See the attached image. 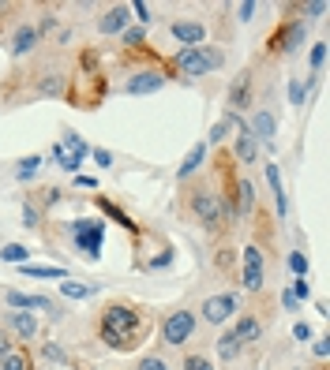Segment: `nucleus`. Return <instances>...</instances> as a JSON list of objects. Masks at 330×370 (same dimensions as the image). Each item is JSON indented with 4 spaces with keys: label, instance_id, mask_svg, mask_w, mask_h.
<instances>
[{
    "label": "nucleus",
    "instance_id": "nucleus-1",
    "mask_svg": "<svg viewBox=\"0 0 330 370\" xmlns=\"http://www.w3.org/2000/svg\"><path fill=\"white\" fill-rule=\"evenodd\" d=\"M98 337H101L105 348H113V351H135L143 340L150 337V318H147L143 307L116 299V303H109L105 311H101Z\"/></svg>",
    "mask_w": 330,
    "mask_h": 370
},
{
    "label": "nucleus",
    "instance_id": "nucleus-2",
    "mask_svg": "<svg viewBox=\"0 0 330 370\" xmlns=\"http://www.w3.org/2000/svg\"><path fill=\"white\" fill-rule=\"evenodd\" d=\"M222 64H225V53H222V49H214V45H192V49H181V53L173 56V67L181 75H192V79L218 72Z\"/></svg>",
    "mask_w": 330,
    "mask_h": 370
},
{
    "label": "nucleus",
    "instance_id": "nucleus-3",
    "mask_svg": "<svg viewBox=\"0 0 330 370\" xmlns=\"http://www.w3.org/2000/svg\"><path fill=\"white\" fill-rule=\"evenodd\" d=\"M68 232H72V243L75 251H79L83 258H90V262H98L101 258V247H105V221L98 217H79L68 225Z\"/></svg>",
    "mask_w": 330,
    "mask_h": 370
},
{
    "label": "nucleus",
    "instance_id": "nucleus-4",
    "mask_svg": "<svg viewBox=\"0 0 330 370\" xmlns=\"http://www.w3.org/2000/svg\"><path fill=\"white\" fill-rule=\"evenodd\" d=\"M188 206H192V213H196V221L207 232H218L225 225V210H222V199H218L210 187H192V199H188Z\"/></svg>",
    "mask_w": 330,
    "mask_h": 370
},
{
    "label": "nucleus",
    "instance_id": "nucleus-5",
    "mask_svg": "<svg viewBox=\"0 0 330 370\" xmlns=\"http://www.w3.org/2000/svg\"><path fill=\"white\" fill-rule=\"evenodd\" d=\"M196 325H199V318L192 314L188 307L165 314V322H162V344H165V348H184V344L196 337Z\"/></svg>",
    "mask_w": 330,
    "mask_h": 370
},
{
    "label": "nucleus",
    "instance_id": "nucleus-6",
    "mask_svg": "<svg viewBox=\"0 0 330 370\" xmlns=\"http://www.w3.org/2000/svg\"><path fill=\"white\" fill-rule=\"evenodd\" d=\"M304 34H308V23H304V19H289V23H282V27L267 38V49H270V53H297V49L304 45Z\"/></svg>",
    "mask_w": 330,
    "mask_h": 370
},
{
    "label": "nucleus",
    "instance_id": "nucleus-7",
    "mask_svg": "<svg viewBox=\"0 0 330 370\" xmlns=\"http://www.w3.org/2000/svg\"><path fill=\"white\" fill-rule=\"evenodd\" d=\"M236 311H240V296H236V292H222V296H210L199 314L207 325H225Z\"/></svg>",
    "mask_w": 330,
    "mask_h": 370
},
{
    "label": "nucleus",
    "instance_id": "nucleus-8",
    "mask_svg": "<svg viewBox=\"0 0 330 370\" xmlns=\"http://www.w3.org/2000/svg\"><path fill=\"white\" fill-rule=\"evenodd\" d=\"M4 303H8V311H41V314H49V318H61V314H56V307H53V299H45V296L4 292Z\"/></svg>",
    "mask_w": 330,
    "mask_h": 370
},
{
    "label": "nucleus",
    "instance_id": "nucleus-9",
    "mask_svg": "<svg viewBox=\"0 0 330 370\" xmlns=\"http://www.w3.org/2000/svg\"><path fill=\"white\" fill-rule=\"evenodd\" d=\"M240 285H244V292H259V288H263V251H259V247H244Z\"/></svg>",
    "mask_w": 330,
    "mask_h": 370
},
{
    "label": "nucleus",
    "instance_id": "nucleus-10",
    "mask_svg": "<svg viewBox=\"0 0 330 370\" xmlns=\"http://www.w3.org/2000/svg\"><path fill=\"white\" fill-rule=\"evenodd\" d=\"M165 86V75L154 72V67H143V72H135L128 83H124V94H132V98H143V94H158Z\"/></svg>",
    "mask_w": 330,
    "mask_h": 370
},
{
    "label": "nucleus",
    "instance_id": "nucleus-11",
    "mask_svg": "<svg viewBox=\"0 0 330 370\" xmlns=\"http://www.w3.org/2000/svg\"><path fill=\"white\" fill-rule=\"evenodd\" d=\"M4 325H8V329H15V337H19V340H38V333H41V322L34 318V311H8Z\"/></svg>",
    "mask_w": 330,
    "mask_h": 370
},
{
    "label": "nucleus",
    "instance_id": "nucleus-12",
    "mask_svg": "<svg viewBox=\"0 0 330 370\" xmlns=\"http://www.w3.org/2000/svg\"><path fill=\"white\" fill-rule=\"evenodd\" d=\"M248 131H251V139H256L259 146H274V139H278V116L270 113V109H259V113L251 116Z\"/></svg>",
    "mask_w": 330,
    "mask_h": 370
},
{
    "label": "nucleus",
    "instance_id": "nucleus-13",
    "mask_svg": "<svg viewBox=\"0 0 330 370\" xmlns=\"http://www.w3.org/2000/svg\"><path fill=\"white\" fill-rule=\"evenodd\" d=\"M128 23H132V8L128 4H113L105 15H101V23H98V34H124L128 30Z\"/></svg>",
    "mask_w": 330,
    "mask_h": 370
},
{
    "label": "nucleus",
    "instance_id": "nucleus-14",
    "mask_svg": "<svg viewBox=\"0 0 330 370\" xmlns=\"http://www.w3.org/2000/svg\"><path fill=\"white\" fill-rule=\"evenodd\" d=\"M169 30H173V38L181 41L184 49H192V45H203V41H207V27H203V23H192V19H176Z\"/></svg>",
    "mask_w": 330,
    "mask_h": 370
},
{
    "label": "nucleus",
    "instance_id": "nucleus-15",
    "mask_svg": "<svg viewBox=\"0 0 330 370\" xmlns=\"http://www.w3.org/2000/svg\"><path fill=\"white\" fill-rule=\"evenodd\" d=\"M233 157H236V161H244V165H256V157H259V142L251 139L248 124H240V127H236V139H233Z\"/></svg>",
    "mask_w": 330,
    "mask_h": 370
},
{
    "label": "nucleus",
    "instance_id": "nucleus-16",
    "mask_svg": "<svg viewBox=\"0 0 330 370\" xmlns=\"http://www.w3.org/2000/svg\"><path fill=\"white\" fill-rule=\"evenodd\" d=\"M251 105V72L236 75L229 86V113H240V109Z\"/></svg>",
    "mask_w": 330,
    "mask_h": 370
},
{
    "label": "nucleus",
    "instance_id": "nucleus-17",
    "mask_svg": "<svg viewBox=\"0 0 330 370\" xmlns=\"http://www.w3.org/2000/svg\"><path fill=\"white\" fill-rule=\"evenodd\" d=\"M229 333H233V337L240 340V344H256L259 337H263V322H259L256 314H240Z\"/></svg>",
    "mask_w": 330,
    "mask_h": 370
},
{
    "label": "nucleus",
    "instance_id": "nucleus-18",
    "mask_svg": "<svg viewBox=\"0 0 330 370\" xmlns=\"http://www.w3.org/2000/svg\"><path fill=\"white\" fill-rule=\"evenodd\" d=\"M263 172H267L270 191H274V210H278V217H285V213H289V199H285V187H282V168L270 161V165H263Z\"/></svg>",
    "mask_w": 330,
    "mask_h": 370
},
{
    "label": "nucleus",
    "instance_id": "nucleus-19",
    "mask_svg": "<svg viewBox=\"0 0 330 370\" xmlns=\"http://www.w3.org/2000/svg\"><path fill=\"white\" fill-rule=\"evenodd\" d=\"M38 41H41V30L34 27V23H27V27L15 30V38H12V53H15V56H27L30 49L38 45Z\"/></svg>",
    "mask_w": 330,
    "mask_h": 370
},
{
    "label": "nucleus",
    "instance_id": "nucleus-20",
    "mask_svg": "<svg viewBox=\"0 0 330 370\" xmlns=\"http://www.w3.org/2000/svg\"><path fill=\"white\" fill-rule=\"evenodd\" d=\"M203 161H207V142H196L188 150V157L181 161V168H176V179H188V176H196V172L203 168Z\"/></svg>",
    "mask_w": 330,
    "mask_h": 370
},
{
    "label": "nucleus",
    "instance_id": "nucleus-21",
    "mask_svg": "<svg viewBox=\"0 0 330 370\" xmlns=\"http://www.w3.org/2000/svg\"><path fill=\"white\" fill-rule=\"evenodd\" d=\"M19 273L23 277H34V281H64L61 265H34V262H27V265H19Z\"/></svg>",
    "mask_w": 330,
    "mask_h": 370
},
{
    "label": "nucleus",
    "instance_id": "nucleus-22",
    "mask_svg": "<svg viewBox=\"0 0 330 370\" xmlns=\"http://www.w3.org/2000/svg\"><path fill=\"white\" fill-rule=\"evenodd\" d=\"M61 296H64V299H94V296H98V285H83V281H64V285H61Z\"/></svg>",
    "mask_w": 330,
    "mask_h": 370
},
{
    "label": "nucleus",
    "instance_id": "nucleus-23",
    "mask_svg": "<svg viewBox=\"0 0 330 370\" xmlns=\"http://www.w3.org/2000/svg\"><path fill=\"white\" fill-rule=\"evenodd\" d=\"M240 351H244V344L233 337V333H222V337H218V356L225 359V363H236V359H240Z\"/></svg>",
    "mask_w": 330,
    "mask_h": 370
},
{
    "label": "nucleus",
    "instance_id": "nucleus-24",
    "mask_svg": "<svg viewBox=\"0 0 330 370\" xmlns=\"http://www.w3.org/2000/svg\"><path fill=\"white\" fill-rule=\"evenodd\" d=\"M94 202H98V210H101V213H105V217H113V221H116V225H124V228H128V232H135V221H132V217H128V213H124V210H121V206H113V202H109V199H101V195H98V199H94Z\"/></svg>",
    "mask_w": 330,
    "mask_h": 370
},
{
    "label": "nucleus",
    "instance_id": "nucleus-25",
    "mask_svg": "<svg viewBox=\"0 0 330 370\" xmlns=\"http://www.w3.org/2000/svg\"><path fill=\"white\" fill-rule=\"evenodd\" d=\"M0 262H8V265H27L30 262V251L23 243H4V247H0Z\"/></svg>",
    "mask_w": 330,
    "mask_h": 370
},
{
    "label": "nucleus",
    "instance_id": "nucleus-26",
    "mask_svg": "<svg viewBox=\"0 0 330 370\" xmlns=\"http://www.w3.org/2000/svg\"><path fill=\"white\" fill-rule=\"evenodd\" d=\"M49 157H53V161H56V165H61L64 172H79V165H83V157H75V153H68L61 142H56L53 150H49Z\"/></svg>",
    "mask_w": 330,
    "mask_h": 370
},
{
    "label": "nucleus",
    "instance_id": "nucleus-27",
    "mask_svg": "<svg viewBox=\"0 0 330 370\" xmlns=\"http://www.w3.org/2000/svg\"><path fill=\"white\" fill-rule=\"evenodd\" d=\"M0 370H30V356L23 348H12L4 359H0Z\"/></svg>",
    "mask_w": 330,
    "mask_h": 370
},
{
    "label": "nucleus",
    "instance_id": "nucleus-28",
    "mask_svg": "<svg viewBox=\"0 0 330 370\" xmlns=\"http://www.w3.org/2000/svg\"><path fill=\"white\" fill-rule=\"evenodd\" d=\"M61 146H64L68 153H75V157H87V153H90V146L83 142V139H79V131H72V127H68V131H64Z\"/></svg>",
    "mask_w": 330,
    "mask_h": 370
},
{
    "label": "nucleus",
    "instance_id": "nucleus-29",
    "mask_svg": "<svg viewBox=\"0 0 330 370\" xmlns=\"http://www.w3.org/2000/svg\"><path fill=\"white\" fill-rule=\"evenodd\" d=\"M38 168H41V157H38V153H34V157H23L19 168H15V179H23V184H27V179L38 176Z\"/></svg>",
    "mask_w": 330,
    "mask_h": 370
},
{
    "label": "nucleus",
    "instance_id": "nucleus-30",
    "mask_svg": "<svg viewBox=\"0 0 330 370\" xmlns=\"http://www.w3.org/2000/svg\"><path fill=\"white\" fill-rule=\"evenodd\" d=\"M308 64H311V72H323V64H327V41H316L311 45V56H308Z\"/></svg>",
    "mask_w": 330,
    "mask_h": 370
},
{
    "label": "nucleus",
    "instance_id": "nucleus-31",
    "mask_svg": "<svg viewBox=\"0 0 330 370\" xmlns=\"http://www.w3.org/2000/svg\"><path fill=\"white\" fill-rule=\"evenodd\" d=\"M289 270H293V277H308V254H304V251H293V254H289Z\"/></svg>",
    "mask_w": 330,
    "mask_h": 370
},
{
    "label": "nucleus",
    "instance_id": "nucleus-32",
    "mask_svg": "<svg viewBox=\"0 0 330 370\" xmlns=\"http://www.w3.org/2000/svg\"><path fill=\"white\" fill-rule=\"evenodd\" d=\"M41 351H45V359H49V363H68L64 348H61L56 340H45V344H41Z\"/></svg>",
    "mask_w": 330,
    "mask_h": 370
},
{
    "label": "nucleus",
    "instance_id": "nucleus-33",
    "mask_svg": "<svg viewBox=\"0 0 330 370\" xmlns=\"http://www.w3.org/2000/svg\"><path fill=\"white\" fill-rule=\"evenodd\" d=\"M132 12H135V19L143 23V27H150V23H154V15H150V4H143V0H132Z\"/></svg>",
    "mask_w": 330,
    "mask_h": 370
},
{
    "label": "nucleus",
    "instance_id": "nucleus-34",
    "mask_svg": "<svg viewBox=\"0 0 330 370\" xmlns=\"http://www.w3.org/2000/svg\"><path fill=\"white\" fill-rule=\"evenodd\" d=\"M308 86H311V83H308ZM308 86H304L300 79H293V83H289V101H293L297 109L304 105V98H308Z\"/></svg>",
    "mask_w": 330,
    "mask_h": 370
},
{
    "label": "nucleus",
    "instance_id": "nucleus-35",
    "mask_svg": "<svg viewBox=\"0 0 330 370\" xmlns=\"http://www.w3.org/2000/svg\"><path fill=\"white\" fill-rule=\"evenodd\" d=\"M293 299H297V303H300V299H311V285H308V277H293Z\"/></svg>",
    "mask_w": 330,
    "mask_h": 370
},
{
    "label": "nucleus",
    "instance_id": "nucleus-36",
    "mask_svg": "<svg viewBox=\"0 0 330 370\" xmlns=\"http://www.w3.org/2000/svg\"><path fill=\"white\" fill-rule=\"evenodd\" d=\"M184 370H214L207 356H184Z\"/></svg>",
    "mask_w": 330,
    "mask_h": 370
},
{
    "label": "nucleus",
    "instance_id": "nucleus-37",
    "mask_svg": "<svg viewBox=\"0 0 330 370\" xmlns=\"http://www.w3.org/2000/svg\"><path fill=\"white\" fill-rule=\"evenodd\" d=\"M121 38H124V45H143V41H147V30H143V27H128Z\"/></svg>",
    "mask_w": 330,
    "mask_h": 370
},
{
    "label": "nucleus",
    "instance_id": "nucleus-38",
    "mask_svg": "<svg viewBox=\"0 0 330 370\" xmlns=\"http://www.w3.org/2000/svg\"><path fill=\"white\" fill-rule=\"evenodd\" d=\"M236 19H240V23L256 19V0H244V4H236Z\"/></svg>",
    "mask_w": 330,
    "mask_h": 370
},
{
    "label": "nucleus",
    "instance_id": "nucleus-39",
    "mask_svg": "<svg viewBox=\"0 0 330 370\" xmlns=\"http://www.w3.org/2000/svg\"><path fill=\"white\" fill-rule=\"evenodd\" d=\"M139 370H169V363H165V359H158V356H143Z\"/></svg>",
    "mask_w": 330,
    "mask_h": 370
},
{
    "label": "nucleus",
    "instance_id": "nucleus-40",
    "mask_svg": "<svg viewBox=\"0 0 330 370\" xmlns=\"http://www.w3.org/2000/svg\"><path fill=\"white\" fill-rule=\"evenodd\" d=\"M38 221H41V213L27 202V206H23V225H27V228H38Z\"/></svg>",
    "mask_w": 330,
    "mask_h": 370
},
{
    "label": "nucleus",
    "instance_id": "nucleus-41",
    "mask_svg": "<svg viewBox=\"0 0 330 370\" xmlns=\"http://www.w3.org/2000/svg\"><path fill=\"white\" fill-rule=\"evenodd\" d=\"M293 337L308 344V340H316V333H311V325H308V322H297V325H293Z\"/></svg>",
    "mask_w": 330,
    "mask_h": 370
},
{
    "label": "nucleus",
    "instance_id": "nucleus-42",
    "mask_svg": "<svg viewBox=\"0 0 330 370\" xmlns=\"http://www.w3.org/2000/svg\"><path fill=\"white\" fill-rule=\"evenodd\" d=\"M61 195L64 191H56V187H45V191H41V206H56V202H61Z\"/></svg>",
    "mask_w": 330,
    "mask_h": 370
},
{
    "label": "nucleus",
    "instance_id": "nucleus-43",
    "mask_svg": "<svg viewBox=\"0 0 330 370\" xmlns=\"http://www.w3.org/2000/svg\"><path fill=\"white\" fill-rule=\"evenodd\" d=\"M90 153H94V165H101V168L113 165V153H109V150H90Z\"/></svg>",
    "mask_w": 330,
    "mask_h": 370
},
{
    "label": "nucleus",
    "instance_id": "nucleus-44",
    "mask_svg": "<svg viewBox=\"0 0 330 370\" xmlns=\"http://www.w3.org/2000/svg\"><path fill=\"white\" fill-rule=\"evenodd\" d=\"M311 351H316L319 359H327V356H330V337H319V340H316V348H311Z\"/></svg>",
    "mask_w": 330,
    "mask_h": 370
},
{
    "label": "nucleus",
    "instance_id": "nucleus-45",
    "mask_svg": "<svg viewBox=\"0 0 330 370\" xmlns=\"http://www.w3.org/2000/svg\"><path fill=\"white\" fill-rule=\"evenodd\" d=\"M169 265H173V251H165L162 258H154V262H150V270H169Z\"/></svg>",
    "mask_w": 330,
    "mask_h": 370
},
{
    "label": "nucleus",
    "instance_id": "nucleus-46",
    "mask_svg": "<svg viewBox=\"0 0 330 370\" xmlns=\"http://www.w3.org/2000/svg\"><path fill=\"white\" fill-rule=\"evenodd\" d=\"M8 351H12V337H8V329L0 325V359H4Z\"/></svg>",
    "mask_w": 330,
    "mask_h": 370
},
{
    "label": "nucleus",
    "instance_id": "nucleus-47",
    "mask_svg": "<svg viewBox=\"0 0 330 370\" xmlns=\"http://www.w3.org/2000/svg\"><path fill=\"white\" fill-rule=\"evenodd\" d=\"M323 12H327V4H323V0H316V4H308V19H319ZM308 19H304V23H308Z\"/></svg>",
    "mask_w": 330,
    "mask_h": 370
},
{
    "label": "nucleus",
    "instance_id": "nucleus-48",
    "mask_svg": "<svg viewBox=\"0 0 330 370\" xmlns=\"http://www.w3.org/2000/svg\"><path fill=\"white\" fill-rule=\"evenodd\" d=\"M75 187H87V191H98V179H94V176H75Z\"/></svg>",
    "mask_w": 330,
    "mask_h": 370
},
{
    "label": "nucleus",
    "instance_id": "nucleus-49",
    "mask_svg": "<svg viewBox=\"0 0 330 370\" xmlns=\"http://www.w3.org/2000/svg\"><path fill=\"white\" fill-rule=\"evenodd\" d=\"M282 307H285V311H297V299H293V292H282Z\"/></svg>",
    "mask_w": 330,
    "mask_h": 370
},
{
    "label": "nucleus",
    "instance_id": "nucleus-50",
    "mask_svg": "<svg viewBox=\"0 0 330 370\" xmlns=\"http://www.w3.org/2000/svg\"><path fill=\"white\" fill-rule=\"evenodd\" d=\"M293 370H297V367H293Z\"/></svg>",
    "mask_w": 330,
    "mask_h": 370
}]
</instances>
